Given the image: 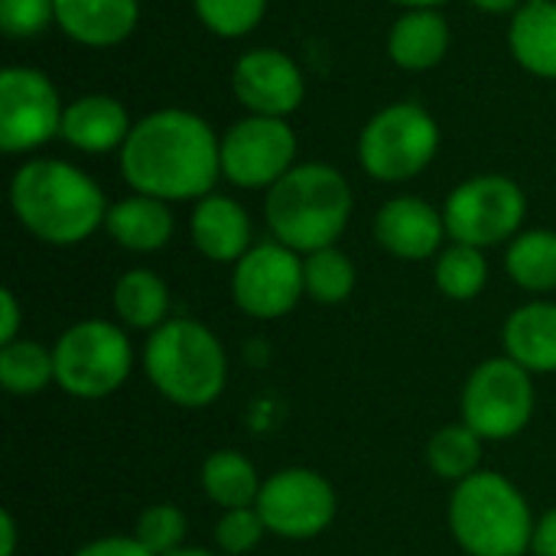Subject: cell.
<instances>
[{
	"label": "cell",
	"instance_id": "obj_1",
	"mask_svg": "<svg viewBox=\"0 0 556 556\" xmlns=\"http://www.w3.org/2000/svg\"><path fill=\"white\" fill-rule=\"evenodd\" d=\"M124 182L163 202H199L222 176V140L192 111L160 108L134 121L121 147Z\"/></svg>",
	"mask_w": 556,
	"mask_h": 556
},
{
	"label": "cell",
	"instance_id": "obj_2",
	"mask_svg": "<svg viewBox=\"0 0 556 556\" xmlns=\"http://www.w3.org/2000/svg\"><path fill=\"white\" fill-rule=\"evenodd\" d=\"M10 205L16 222L39 241L72 248L88 241L108 218L104 189L65 160H26L10 179Z\"/></svg>",
	"mask_w": 556,
	"mask_h": 556
},
{
	"label": "cell",
	"instance_id": "obj_3",
	"mask_svg": "<svg viewBox=\"0 0 556 556\" xmlns=\"http://www.w3.org/2000/svg\"><path fill=\"white\" fill-rule=\"evenodd\" d=\"M352 205V186L336 166L303 163L267 189L264 218L274 241L306 257L342 238Z\"/></svg>",
	"mask_w": 556,
	"mask_h": 556
},
{
	"label": "cell",
	"instance_id": "obj_4",
	"mask_svg": "<svg viewBox=\"0 0 556 556\" xmlns=\"http://www.w3.org/2000/svg\"><path fill=\"white\" fill-rule=\"evenodd\" d=\"M143 371L169 404L199 410L222 397L228 355L208 326L195 319H166L147 336Z\"/></svg>",
	"mask_w": 556,
	"mask_h": 556
},
{
	"label": "cell",
	"instance_id": "obj_5",
	"mask_svg": "<svg viewBox=\"0 0 556 556\" xmlns=\"http://www.w3.org/2000/svg\"><path fill=\"white\" fill-rule=\"evenodd\" d=\"M450 531L469 556H521L531 551L528 498L502 472H476L453 489Z\"/></svg>",
	"mask_w": 556,
	"mask_h": 556
},
{
	"label": "cell",
	"instance_id": "obj_6",
	"mask_svg": "<svg viewBox=\"0 0 556 556\" xmlns=\"http://www.w3.org/2000/svg\"><path fill=\"white\" fill-rule=\"evenodd\" d=\"M52 358L55 384L78 401H101L114 394L134 368L127 329L104 319H81L68 326L52 345Z\"/></svg>",
	"mask_w": 556,
	"mask_h": 556
},
{
	"label": "cell",
	"instance_id": "obj_7",
	"mask_svg": "<svg viewBox=\"0 0 556 556\" xmlns=\"http://www.w3.org/2000/svg\"><path fill=\"white\" fill-rule=\"evenodd\" d=\"M440 153V124L417 101L378 111L358 137V163L378 182H407Z\"/></svg>",
	"mask_w": 556,
	"mask_h": 556
},
{
	"label": "cell",
	"instance_id": "obj_8",
	"mask_svg": "<svg viewBox=\"0 0 556 556\" xmlns=\"http://www.w3.org/2000/svg\"><path fill=\"white\" fill-rule=\"evenodd\" d=\"M525 215H528L525 189L502 173H482L459 182L443 205L450 238L482 251L515 241L521 235Z\"/></svg>",
	"mask_w": 556,
	"mask_h": 556
},
{
	"label": "cell",
	"instance_id": "obj_9",
	"mask_svg": "<svg viewBox=\"0 0 556 556\" xmlns=\"http://www.w3.org/2000/svg\"><path fill=\"white\" fill-rule=\"evenodd\" d=\"M463 424L482 440H511L534 417V381L531 371L508 355L482 362L463 388Z\"/></svg>",
	"mask_w": 556,
	"mask_h": 556
},
{
	"label": "cell",
	"instance_id": "obj_10",
	"mask_svg": "<svg viewBox=\"0 0 556 556\" xmlns=\"http://www.w3.org/2000/svg\"><path fill=\"white\" fill-rule=\"evenodd\" d=\"M254 508L264 518L267 534L283 541H313L336 521L339 498L326 476L293 466L264 479Z\"/></svg>",
	"mask_w": 556,
	"mask_h": 556
},
{
	"label": "cell",
	"instance_id": "obj_11",
	"mask_svg": "<svg viewBox=\"0 0 556 556\" xmlns=\"http://www.w3.org/2000/svg\"><path fill=\"white\" fill-rule=\"evenodd\" d=\"M62 101L52 78L29 65H7L0 72V150L33 153L62 130Z\"/></svg>",
	"mask_w": 556,
	"mask_h": 556
},
{
	"label": "cell",
	"instance_id": "obj_12",
	"mask_svg": "<svg viewBox=\"0 0 556 556\" xmlns=\"http://www.w3.org/2000/svg\"><path fill=\"white\" fill-rule=\"evenodd\" d=\"M296 160V134L283 117L248 114L222 137V176L238 189L277 186Z\"/></svg>",
	"mask_w": 556,
	"mask_h": 556
},
{
	"label": "cell",
	"instance_id": "obj_13",
	"mask_svg": "<svg viewBox=\"0 0 556 556\" xmlns=\"http://www.w3.org/2000/svg\"><path fill=\"white\" fill-rule=\"evenodd\" d=\"M306 293L303 254L280 241L254 244L231 274V296L238 309L251 319H280Z\"/></svg>",
	"mask_w": 556,
	"mask_h": 556
},
{
	"label": "cell",
	"instance_id": "obj_14",
	"mask_svg": "<svg viewBox=\"0 0 556 556\" xmlns=\"http://www.w3.org/2000/svg\"><path fill=\"white\" fill-rule=\"evenodd\" d=\"M231 91L248 108V114L287 121L306 98V78L287 52L261 46L235 62Z\"/></svg>",
	"mask_w": 556,
	"mask_h": 556
},
{
	"label": "cell",
	"instance_id": "obj_15",
	"mask_svg": "<svg viewBox=\"0 0 556 556\" xmlns=\"http://www.w3.org/2000/svg\"><path fill=\"white\" fill-rule=\"evenodd\" d=\"M446 235L450 231H446L443 212L417 195H397V199L384 202L375 215L378 244L401 261L437 257L443 251Z\"/></svg>",
	"mask_w": 556,
	"mask_h": 556
},
{
	"label": "cell",
	"instance_id": "obj_16",
	"mask_svg": "<svg viewBox=\"0 0 556 556\" xmlns=\"http://www.w3.org/2000/svg\"><path fill=\"white\" fill-rule=\"evenodd\" d=\"M189 235L195 251L215 264H238L254 248L251 241L254 228L244 205L215 192L195 202L189 218Z\"/></svg>",
	"mask_w": 556,
	"mask_h": 556
},
{
	"label": "cell",
	"instance_id": "obj_17",
	"mask_svg": "<svg viewBox=\"0 0 556 556\" xmlns=\"http://www.w3.org/2000/svg\"><path fill=\"white\" fill-rule=\"evenodd\" d=\"M140 20V0H55V26L88 49L121 46Z\"/></svg>",
	"mask_w": 556,
	"mask_h": 556
},
{
	"label": "cell",
	"instance_id": "obj_18",
	"mask_svg": "<svg viewBox=\"0 0 556 556\" xmlns=\"http://www.w3.org/2000/svg\"><path fill=\"white\" fill-rule=\"evenodd\" d=\"M130 130H134L130 114L117 98H111V94H85V98L65 104L59 137L68 147L94 156V153H111V150L121 153Z\"/></svg>",
	"mask_w": 556,
	"mask_h": 556
},
{
	"label": "cell",
	"instance_id": "obj_19",
	"mask_svg": "<svg viewBox=\"0 0 556 556\" xmlns=\"http://www.w3.org/2000/svg\"><path fill=\"white\" fill-rule=\"evenodd\" d=\"M505 355L531 375L556 371V303L534 300L518 306L502 329Z\"/></svg>",
	"mask_w": 556,
	"mask_h": 556
},
{
	"label": "cell",
	"instance_id": "obj_20",
	"mask_svg": "<svg viewBox=\"0 0 556 556\" xmlns=\"http://www.w3.org/2000/svg\"><path fill=\"white\" fill-rule=\"evenodd\" d=\"M104 231L124 251L153 254V251H160V248L169 244V238L176 231V222H173L169 202L134 192V195H127V199H121V202H114L108 208Z\"/></svg>",
	"mask_w": 556,
	"mask_h": 556
},
{
	"label": "cell",
	"instance_id": "obj_21",
	"mask_svg": "<svg viewBox=\"0 0 556 556\" xmlns=\"http://www.w3.org/2000/svg\"><path fill=\"white\" fill-rule=\"evenodd\" d=\"M508 49L521 68L556 81V0H525L515 10Z\"/></svg>",
	"mask_w": 556,
	"mask_h": 556
},
{
	"label": "cell",
	"instance_id": "obj_22",
	"mask_svg": "<svg viewBox=\"0 0 556 556\" xmlns=\"http://www.w3.org/2000/svg\"><path fill=\"white\" fill-rule=\"evenodd\" d=\"M450 49V26L437 10H407L388 33V55L397 68L427 72L443 62Z\"/></svg>",
	"mask_w": 556,
	"mask_h": 556
},
{
	"label": "cell",
	"instance_id": "obj_23",
	"mask_svg": "<svg viewBox=\"0 0 556 556\" xmlns=\"http://www.w3.org/2000/svg\"><path fill=\"white\" fill-rule=\"evenodd\" d=\"M114 313L124 329L150 336L169 316V287L147 267L127 270L114 283Z\"/></svg>",
	"mask_w": 556,
	"mask_h": 556
},
{
	"label": "cell",
	"instance_id": "obj_24",
	"mask_svg": "<svg viewBox=\"0 0 556 556\" xmlns=\"http://www.w3.org/2000/svg\"><path fill=\"white\" fill-rule=\"evenodd\" d=\"M202 492L222 508V511H235V508H254L257 495H261V476L254 469V463L235 450H218L202 463L199 472Z\"/></svg>",
	"mask_w": 556,
	"mask_h": 556
},
{
	"label": "cell",
	"instance_id": "obj_25",
	"mask_svg": "<svg viewBox=\"0 0 556 556\" xmlns=\"http://www.w3.org/2000/svg\"><path fill=\"white\" fill-rule=\"evenodd\" d=\"M508 277L528 293H554L556 290V231L534 228L521 231L505 254Z\"/></svg>",
	"mask_w": 556,
	"mask_h": 556
},
{
	"label": "cell",
	"instance_id": "obj_26",
	"mask_svg": "<svg viewBox=\"0 0 556 556\" xmlns=\"http://www.w3.org/2000/svg\"><path fill=\"white\" fill-rule=\"evenodd\" d=\"M55 381V358L52 349L33 339H16L10 345H0V384L10 394H39Z\"/></svg>",
	"mask_w": 556,
	"mask_h": 556
},
{
	"label": "cell",
	"instance_id": "obj_27",
	"mask_svg": "<svg viewBox=\"0 0 556 556\" xmlns=\"http://www.w3.org/2000/svg\"><path fill=\"white\" fill-rule=\"evenodd\" d=\"M482 437L466 427L463 420L459 424H450L443 430L433 433L430 446H427V463L433 469L437 479H446L453 485H459L463 479L476 476L479 472V463H482Z\"/></svg>",
	"mask_w": 556,
	"mask_h": 556
},
{
	"label": "cell",
	"instance_id": "obj_28",
	"mask_svg": "<svg viewBox=\"0 0 556 556\" xmlns=\"http://www.w3.org/2000/svg\"><path fill=\"white\" fill-rule=\"evenodd\" d=\"M433 280H437V290L456 303H466V300H476L485 283H489V261H485V251L482 248H472V244H459L453 241L450 248H443L437 254V264H433Z\"/></svg>",
	"mask_w": 556,
	"mask_h": 556
},
{
	"label": "cell",
	"instance_id": "obj_29",
	"mask_svg": "<svg viewBox=\"0 0 556 556\" xmlns=\"http://www.w3.org/2000/svg\"><path fill=\"white\" fill-rule=\"evenodd\" d=\"M303 277H306V296H313L323 306L345 303L355 293V283H358L355 264L336 244L306 254L303 257Z\"/></svg>",
	"mask_w": 556,
	"mask_h": 556
},
{
	"label": "cell",
	"instance_id": "obj_30",
	"mask_svg": "<svg viewBox=\"0 0 556 556\" xmlns=\"http://www.w3.org/2000/svg\"><path fill=\"white\" fill-rule=\"evenodd\" d=\"M192 7L199 23L222 39H241L254 33L267 13V0H192Z\"/></svg>",
	"mask_w": 556,
	"mask_h": 556
},
{
	"label": "cell",
	"instance_id": "obj_31",
	"mask_svg": "<svg viewBox=\"0 0 556 556\" xmlns=\"http://www.w3.org/2000/svg\"><path fill=\"white\" fill-rule=\"evenodd\" d=\"M186 531H189L186 515H182L176 505L163 502V505H150V508L137 518L134 538H137L153 556H169L173 551L182 547Z\"/></svg>",
	"mask_w": 556,
	"mask_h": 556
},
{
	"label": "cell",
	"instance_id": "obj_32",
	"mask_svg": "<svg viewBox=\"0 0 556 556\" xmlns=\"http://www.w3.org/2000/svg\"><path fill=\"white\" fill-rule=\"evenodd\" d=\"M264 534H267V528H264V518L257 515V508L222 511V518L215 525V544L225 556L251 554L264 541Z\"/></svg>",
	"mask_w": 556,
	"mask_h": 556
},
{
	"label": "cell",
	"instance_id": "obj_33",
	"mask_svg": "<svg viewBox=\"0 0 556 556\" xmlns=\"http://www.w3.org/2000/svg\"><path fill=\"white\" fill-rule=\"evenodd\" d=\"M55 23V0H0V29L13 39H33Z\"/></svg>",
	"mask_w": 556,
	"mask_h": 556
},
{
	"label": "cell",
	"instance_id": "obj_34",
	"mask_svg": "<svg viewBox=\"0 0 556 556\" xmlns=\"http://www.w3.org/2000/svg\"><path fill=\"white\" fill-rule=\"evenodd\" d=\"M72 556H153L137 538H101L85 544L81 551H75Z\"/></svg>",
	"mask_w": 556,
	"mask_h": 556
},
{
	"label": "cell",
	"instance_id": "obj_35",
	"mask_svg": "<svg viewBox=\"0 0 556 556\" xmlns=\"http://www.w3.org/2000/svg\"><path fill=\"white\" fill-rule=\"evenodd\" d=\"M20 332V300L13 290H0V345L16 342Z\"/></svg>",
	"mask_w": 556,
	"mask_h": 556
},
{
	"label": "cell",
	"instance_id": "obj_36",
	"mask_svg": "<svg viewBox=\"0 0 556 556\" xmlns=\"http://www.w3.org/2000/svg\"><path fill=\"white\" fill-rule=\"evenodd\" d=\"M531 551L534 556H556V508H551L541 521H534Z\"/></svg>",
	"mask_w": 556,
	"mask_h": 556
},
{
	"label": "cell",
	"instance_id": "obj_37",
	"mask_svg": "<svg viewBox=\"0 0 556 556\" xmlns=\"http://www.w3.org/2000/svg\"><path fill=\"white\" fill-rule=\"evenodd\" d=\"M0 556H16V521L7 508L0 511Z\"/></svg>",
	"mask_w": 556,
	"mask_h": 556
},
{
	"label": "cell",
	"instance_id": "obj_38",
	"mask_svg": "<svg viewBox=\"0 0 556 556\" xmlns=\"http://www.w3.org/2000/svg\"><path fill=\"white\" fill-rule=\"evenodd\" d=\"M472 7H479L482 13H515L525 0H469Z\"/></svg>",
	"mask_w": 556,
	"mask_h": 556
},
{
	"label": "cell",
	"instance_id": "obj_39",
	"mask_svg": "<svg viewBox=\"0 0 556 556\" xmlns=\"http://www.w3.org/2000/svg\"><path fill=\"white\" fill-rule=\"evenodd\" d=\"M391 3H401V7H407V10H437V7L446 3V0H391Z\"/></svg>",
	"mask_w": 556,
	"mask_h": 556
},
{
	"label": "cell",
	"instance_id": "obj_40",
	"mask_svg": "<svg viewBox=\"0 0 556 556\" xmlns=\"http://www.w3.org/2000/svg\"><path fill=\"white\" fill-rule=\"evenodd\" d=\"M169 556H218V554H212V551H205V547H179V551H173Z\"/></svg>",
	"mask_w": 556,
	"mask_h": 556
}]
</instances>
